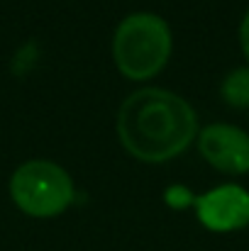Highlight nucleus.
<instances>
[{
    "label": "nucleus",
    "instance_id": "2",
    "mask_svg": "<svg viewBox=\"0 0 249 251\" xmlns=\"http://www.w3.org/2000/svg\"><path fill=\"white\" fill-rule=\"evenodd\" d=\"M173 37L164 17L154 12L127 15L112 34V59L130 81L154 78L171 59Z\"/></svg>",
    "mask_w": 249,
    "mask_h": 251
},
{
    "label": "nucleus",
    "instance_id": "5",
    "mask_svg": "<svg viewBox=\"0 0 249 251\" xmlns=\"http://www.w3.org/2000/svg\"><path fill=\"white\" fill-rule=\"evenodd\" d=\"M195 217L210 232H237L249 225V190L227 183L195 198Z\"/></svg>",
    "mask_w": 249,
    "mask_h": 251
},
{
    "label": "nucleus",
    "instance_id": "4",
    "mask_svg": "<svg viewBox=\"0 0 249 251\" xmlns=\"http://www.w3.org/2000/svg\"><path fill=\"white\" fill-rule=\"evenodd\" d=\"M195 142L200 156L220 173H249V132L227 122H215L203 127Z\"/></svg>",
    "mask_w": 249,
    "mask_h": 251
},
{
    "label": "nucleus",
    "instance_id": "6",
    "mask_svg": "<svg viewBox=\"0 0 249 251\" xmlns=\"http://www.w3.org/2000/svg\"><path fill=\"white\" fill-rule=\"evenodd\" d=\"M220 95L230 107L247 110L249 107V66H240L225 76L220 85Z\"/></svg>",
    "mask_w": 249,
    "mask_h": 251
},
{
    "label": "nucleus",
    "instance_id": "7",
    "mask_svg": "<svg viewBox=\"0 0 249 251\" xmlns=\"http://www.w3.org/2000/svg\"><path fill=\"white\" fill-rule=\"evenodd\" d=\"M240 47H242V54L249 61V10L242 17V25H240Z\"/></svg>",
    "mask_w": 249,
    "mask_h": 251
},
{
    "label": "nucleus",
    "instance_id": "3",
    "mask_svg": "<svg viewBox=\"0 0 249 251\" xmlns=\"http://www.w3.org/2000/svg\"><path fill=\"white\" fill-rule=\"evenodd\" d=\"M74 180L69 171L49 159H32L10 176V198L29 217L49 220L69 210L74 202Z\"/></svg>",
    "mask_w": 249,
    "mask_h": 251
},
{
    "label": "nucleus",
    "instance_id": "1",
    "mask_svg": "<svg viewBox=\"0 0 249 251\" xmlns=\"http://www.w3.org/2000/svg\"><path fill=\"white\" fill-rule=\"evenodd\" d=\"M198 115L188 100L164 88H139L117 112V137L142 164H166L198 139Z\"/></svg>",
    "mask_w": 249,
    "mask_h": 251
}]
</instances>
